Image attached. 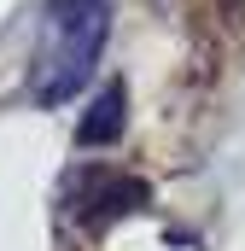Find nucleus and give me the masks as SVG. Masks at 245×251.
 <instances>
[{
	"label": "nucleus",
	"mask_w": 245,
	"mask_h": 251,
	"mask_svg": "<svg viewBox=\"0 0 245 251\" xmlns=\"http://www.w3.org/2000/svg\"><path fill=\"white\" fill-rule=\"evenodd\" d=\"M122 134V88L111 82L94 105H88V117H82V128H76V140L82 146H105V140H117Z\"/></svg>",
	"instance_id": "3"
},
{
	"label": "nucleus",
	"mask_w": 245,
	"mask_h": 251,
	"mask_svg": "<svg viewBox=\"0 0 245 251\" xmlns=\"http://www.w3.org/2000/svg\"><path fill=\"white\" fill-rule=\"evenodd\" d=\"M99 41H105V0H53L35 94H41L47 105L70 100V94L88 82V64L99 59Z\"/></svg>",
	"instance_id": "1"
},
{
	"label": "nucleus",
	"mask_w": 245,
	"mask_h": 251,
	"mask_svg": "<svg viewBox=\"0 0 245 251\" xmlns=\"http://www.w3.org/2000/svg\"><path fill=\"white\" fill-rule=\"evenodd\" d=\"M146 204V187L134 181V176H111V170H88V181H82V216L99 228V222H111V216H128V210H140Z\"/></svg>",
	"instance_id": "2"
}]
</instances>
